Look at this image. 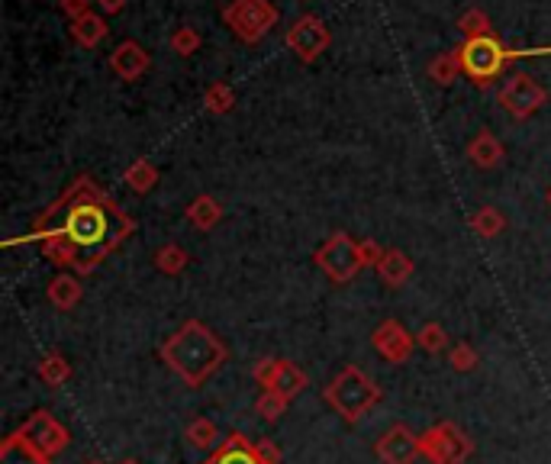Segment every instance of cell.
Segmentation results:
<instances>
[{"label":"cell","mask_w":551,"mask_h":464,"mask_svg":"<svg viewBox=\"0 0 551 464\" xmlns=\"http://www.w3.org/2000/svg\"><path fill=\"white\" fill-rule=\"evenodd\" d=\"M136 232V220L94 178H75L33 220V239L52 265L94 274Z\"/></svg>","instance_id":"6da1fadb"},{"label":"cell","mask_w":551,"mask_h":464,"mask_svg":"<svg viewBox=\"0 0 551 464\" xmlns=\"http://www.w3.org/2000/svg\"><path fill=\"white\" fill-rule=\"evenodd\" d=\"M158 355H162V361L171 368V374H178L187 387L197 390L226 365L229 348L207 323L187 319L178 332H171L162 342Z\"/></svg>","instance_id":"7a4b0ae2"},{"label":"cell","mask_w":551,"mask_h":464,"mask_svg":"<svg viewBox=\"0 0 551 464\" xmlns=\"http://www.w3.org/2000/svg\"><path fill=\"white\" fill-rule=\"evenodd\" d=\"M68 445V429L58 423L49 410H36L33 416L10 432V439L0 445V455H23L33 464H52L58 452H65Z\"/></svg>","instance_id":"3957f363"},{"label":"cell","mask_w":551,"mask_h":464,"mask_svg":"<svg viewBox=\"0 0 551 464\" xmlns=\"http://www.w3.org/2000/svg\"><path fill=\"white\" fill-rule=\"evenodd\" d=\"M323 400L336 410L348 426L361 423L377 403H381V387L374 384V377L365 374L355 365H345L323 390Z\"/></svg>","instance_id":"277c9868"},{"label":"cell","mask_w":551,"mask_h":464,"mask_svg":"<svg viewBox=\"0 0 551 464\" xmlns=\"http://www.w3.org/2000/svg\"><path fill=\"white\" fill-rule=\"evenodd\" d=\"M461 58V71L474 87H490L493 81L500 78V71L506 68V62L516 55H526V52H513L506 49L503 42L493 36H481V39H464L461 46L455 49Z\"/></svg>","instance_id":"5b68a950"},{"label":"cell","mask_w":551,"mask_h":464,"mask_svg":"<svg viewBox=\"0 0 551 464\" xmlns=\"http://www.w3.org/2000/svg\"><path fill=\"white\" fill-rule=\"evenodd\" d=\"M313 261H316V268L339 287L355 281L358 274L368 268L365 252H361V242H355L348 232H332V236L313 252Z\"/></svg>","instance_id":"8992f818"},{"label":"cell","mask_w":551,"mask_h":464,"mask_svg":"<svg viewBox=\"0 0 551 464\" xmlns=\"http://www.w3.org/2000/svg\"><path fill=\"white\" fill-rule=\"evenodd\" d=\"M223 23L239 42L255 46L278 26V7L271 0H232L223 7Z\"/></svg>","instance_id":"52a82bcc"},{"label":"cell","mask_w":551,"mask_h":464,"mask_svg":"<svg viewBox=\"0 0 551 464\" xmlns=\"http://www.w3.org/2000/svg\"><path fill=\"white\" fill-rule=\"evenodd\" d=\"M419 448H423V458L429 464H468V458L474 455L471 435L455 423H448V419L419 435Z\"/></svg>","instance_id":"ba28073f"},{"label":"cell","mask_w":551,"mask_h":464,"mask_svg":"<svg viewBox=\"0 0 551 464\" xmlns=\"http://www.w3.org/2000/svg\"><path fill=\"white\" fill-rule=\"evenodd\" d=\"M497 104L513 116V120H529L548 104V91L532 75H513L506 78L497 91Z\"/></svg>","instance_id":"9c48e42d"},{"label":"cell","mask_w":551,"mask_h":464,"mask_svg":"<svg viewBox=\"0 0 551 464\" xmlns=\"http://www.w3.org/2000/svg\"><path fill=\"white\" fill-rule=\"evenodd\" d=\"M252 381L261 390H271V394L294 400L297 394H303V387H307V374L287 358H261L252 365Z\"/></svg>","instance_id":"30bf717a"},{"label":"cell","mask_w":551,"mask_h":464,"mask_svg":"<svg viewBox=\"0 0 551 464\" xmlns=\"http://www.w3.org/2000/svg\"><path fill=\"white\" fill-rule=\"evenodd\" d=\"M203 464H281L278 448L271 442H249L242 432H232L229 439H223V445L216 452L207 455Z\"/></svg>","instance_id":"8fae6325"},{"label":"cell","mask_w":551,"mask_h":464,"mask_svg":"<svg viewBox=\"0 0 551 464\" xmlns=\"http://www.w3.org/2000/svg\"><path fill=\"white\" fill-rule=\"evenodd\" d=\"M329 29L319 17H297L294 26L287 29V49L294 52L303 65H313L319 55L329 49Z\"/></svg>","instance_id":"7c38bea8"},{"label":"cell","mask_w":551,"mask_h":464,"mask_svg":"<svg viewBox=\"0 0 551 464\" xmlns=\"http://www.w3.org/2000/svg\"><path fill=\"white\" fill-rule=\"evenodd\" d=\"M374 455L381 464H416V458H423V448H419V435L410 426H390L374 445Z\"/></svg>","instance_id":"4fadbf2b"},{"label":"cell","mask_w":551,"mask_h":464,"mask_svg":"<svg viewBox=\"0 0 551 464\" xmlns=\"http://www.w3.org/2000/svg\"><path fill=\"white\" fill-rule=\"evenodd\" d=\"M371 345L384 361H390V365H406L410 355H413L416 336L406 332V326L400 323V319H384V323L374 329Z\"/></svg>","instance_id":"5bb4252c"},{"label":"cell","mask_w":551,"mask_h":464,"mask_svg":"<svg viewBox=\"0 0 551 464\" xmlns=\"http://www.w3.org/2000/svg\"><path fill=\"white\" fill-rule=\"evenodd\" d=\"M149 65H152V55L145 52V46H139L136 39H126V42H120V46L110 52L113 75L120 81H126V84L139 81L145 71H149Z\"/></svg>","instance_id":"9a60e30c"},{"label":"cell","mask_w":551,"mask_h":464,"mask_svg":"<svg viewBox=\"0 0 551 464\" xmlns=\"http://www.w3.org/2000/svg\"><path fill=\"white\" fill-rule=\"evenodd\" d=\"M374 271H377V278H381L384 287L400 290L406 281L413 278L416 265H413V258L406 255L403 249H384V255H381V261L374 265Z\"/></svg>","instance_id":"2e32d148"},{"label":"cell","mask_w":551,"mask_h":464,"mask_svg":"<svg viewBox=\"0 0 551 464\" xmlns=\"http://www.w3.org/2000/svg\"><path fill=\"white\" fill-rule=\"evenodd\" d=\"M46 297H49V303H52L55 310H62V313L75 310L78 303H81V297H84L81 278H78L75 271H62V274H55V278L49 281V287H46Z\"/></svg>","instance_id":"e0dca14e"},{"label":"cell","mask_w":551,"mask_h":464,"mask_svg":"<svg viewBox=\"0 0 551 464\" xmlns=\"http://www.w3.org/2000/svg\"><path fill=\"white\" fill-rule=\"evenodd\" d=\"M503 142L490 133V129H481V133H474V139L468 142V158L471 162L481 168V171H490V168H497L503 162Z\"/></svg>","instance_id":"ac0fdd59"},{"label":"cell","mask_w":551,"mask_h":464,"mask_svg":"<svg viewBox=\"0 0 551 464\" xmlns=\"http://www.w3.org/2000/svg\"><path fill=\"white\" fill-rule=\"evenodd\" d=\"M68 33H71V39H75L81 49H97L100 42L107 39L110 26H107V20H104V13H94V10H91V13H84V17L71 20Z\"/></svg>","instance_id":"d6986e66"},{"label":"cell","mask_w":551,"mask_h":464,"mask_svg":"<svg viewBox=\"0 0 551 464\" xmlns=\"http://www.w3.org/2000/svg\"><path fill=\"white\" fill-rule=\"evenodd\" d=\"M184 216H187V223H191L194 229L210 232L213 226H220V220H223V207H220V200H216V197L200 194V197H194L191 203H187Z\"/></svg>","instance_id":"ffe728a7"},{"label":"cell","mask_w":551,"mask_h":464,"mask_svg":"<svg viewBox=\"0 0 551 464\" xmlns=\"http://www.w3.org/2000/svg\"><path fill=\"white\" fill-rule=\"evenodd\" d=\"M184 439H187V445H191V448H197V452H216V448L223 445L220 426H216L213 419H207V416L191 419L187 429H184Z\"/></svg>","instance_id":"44dd1931"},{"label":"cell","mask_w":551,"mask_h":464,"mask_svg":"<svg viewBox=\"0 0 551 464\" xmlns=\"http://www.w3.org/2000/svg\"><path fill=\"white\" fill-rule=\"evenodd\" d=\"M461 78V58L458 52H439L429 62V81L435 87H452Z\"/></svg>","instance_id":"7402d4cb"},{"label":"cell","mask_w":551,"mask_h":464,"mask_svg":"<svg viewBox=\"0 0 551 464\" xmlns=\"http://www.w3.org/2000/svg\"><path fill=\"white\" fill-rule=\"evenodd\" d=\"M123 181L129 184V191L149 194V191H155V184H158V168L149 162V158H136V162L126 168Z\"/></svg>","instance_id":"603a6c76"},{"label":"cell","mask_w":551,"mask_h":464,"mask_svg":"<svg viewBox=\"0 0 551 464\" xmlns=\"http://www.w3.org/2000/svg\"><path fill=\"white\" fill-rule=\"evenodd\" d=\"M187 261H191V255H187L181 245H174V242H168V245H162L155 255H152V265H155V271H162V274H168V278H178V274L187 268Z\"/></svg>","instance_id":"cb8c5ba5"},{"label":"cell","mask_w":551,"mask_h":464,"mask_svg":"<svg viewBox=\"0 0 551 464\" xmlns=\"http://www.w3.org/2000/svg\"><path fill=\"white\" fill-rule=\"evenodd\" d=\"M468 223H471V229H474L481 239H497L500 232L506 229V216H503L497 207H481V210L471 213Z\"/></svg>","instance_id":"d4e9b609"},{"label":"cell","mask_w":551,"mask_h":464,"mask_svg":"<svg viewBox=\"0 0 551 464\" xmlns=\"http://www.w3.org/2000/svg\"><path fill=\"white\" fill-rule=\"evenodd\" d=\"M203 107L213 116H223L236 107V91H232L226 81H213L207 91H203Z\"/></svg>","instance_id":"484cf974"},{"label":"cell","mask_w":551,"mask_h":464,"mask_svg":"<svg viewBox=\"0 0 551 464\" xmlns=\"http://www.w3.org/2000/svg\"><path fill=\"white\" fill-rule=\"evenodd\" d=\"M71 377V365L65 361L62 352H49L46 358L39 361V381L49 384V387H62Z\"/></svg>","instance_id":"4316f807"},{"label":"cell","mask_w":551,"mask_h":464,"mask_svg":"<svg viewBox=\"0 0 551 464\" xmlns=\"http://www.w3.org/2000/svg\"><path fill=\"white\" fill-rule=\"evenodd\" d=\"M458 33L464 39H481V36H493V26H490V17L481 10V7H471L464 10L458 17Z\"/></svg>","instance_id":"83f0119b"},{"label":"cell","mask_w":551,"mask_h":464,"mask_svg":"<svg viewBox=\"0 0 551 464\" xmlns=\"http://www.w3.org/2000/svg\"><path fill=\"white\" fill-rule=\"evenodd\" d=\"M416 345L429 355H442L448 348V332L442 323H423L416 332Z\"/></svg>","instance_id":"f1b7e54d"},{"label":"cell","mask_w":551,"mask_h":464,"mask_svg":"<svg viewBox=\"0 0 551 464\" xmlns=\"http://www.w3.org/2000/svg\"><path fill=\"white\" fill-rule=\"evenodd\" d=\"M290 400L281 397V394H271V390H261V397L255 400V410L261 419H268V423H278V419L287 413Z\"/></svg>","instance_id":"f546056e"},{"label":"cell","mask_w":551,"mask_h":464,"mask_svg":"<svg viewBox=\"0 0 551 464\" xmlns=\"http://www.w3.org/2000/svg\"><path fill=\"white\" fill-rule=\"evenodd\" d=\"M448 365H452V371L458 374H471L477 368V352L471 342H458L448 348Z\"/></svg>","instance_id":"4dcf8cb0"},{"label":"cell","mask_w":551,"mask_h":464,"mask_svg":"<svg viewBox=\"0 0 551 464\" xmlns=\"http://www.w3.org/2000/svg\"><path fill=\"white\" fill-rule=\"evenodd\" d=\"M200 49V33L194 26H181V29H174L171 33V52H178L181 58L187 55H194Z\"/></svg>","instance_id":"1f68e13d"},{"label":"cell","mask_w":551,"mask_h":464,"mask_svg":"<svg viewBox=\"0 0 551 464\" xmlns=\"http://www.w3.org/2000/svg\"><path fill=\"white\" fill-rule=\"evenodd\" d=\"M62 13L68 20H78L84 13H91V0H62Z\"/></svg>","instance_id":"d6a6232c"},{"label":"cell","mask_w":551,"mask_h":464,"mask_svg":"<svg viewBox=\"0 0 551 464\" xmlns=\"http://www.w3.org/2000/svg\"><path fill=\"white\" fill-rule=\"evenodd\" d=\"M94 4L100 7V13H104V17H113V13H123L126 0H94Z\"/></svg>","instance_id":"836d02e7"},{"label":"cell","mask_w":551,"mask_h":464,"mask_svg":"<svg viewBox=\"0 0 551 464\" xmlns=\"http://www.w3.org/2000/svg\"><path fill=\"white\" fill-rule=\"evenodd\" d=\"M120 464H139L136 458H126V461H120Z\"/></svg>","instance_id":"e575fe53"},{"label":"cell","mask_w":551,"mask_h":464,"mask_svg":"<svg viewBox=\"0 0 551 464\" xmlns=\"http://www.w3.org/2000/svg\"><path fill=\"white\" fill-rule=\"evenodd\" d=\"M87 464H104V461H97V458H91V461H87Z\"/></svg>","instance_id":"d590c367"},{"label":"cell","mask_w":551,"mask_h":464,"mask_svg":"<svg viewBox=\"0 0 551 464\" xmlns=\"http://www.w3.org/2000/svg\"><path fill=\"white\" fill-rule=\"evenodd\" d=\"M548 203H551V191H548Z\"/></svg>","instance_id":"8d00e7d4"}]
</instances>
